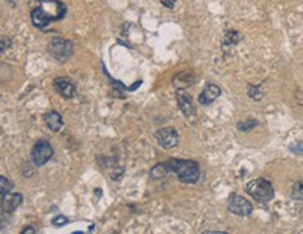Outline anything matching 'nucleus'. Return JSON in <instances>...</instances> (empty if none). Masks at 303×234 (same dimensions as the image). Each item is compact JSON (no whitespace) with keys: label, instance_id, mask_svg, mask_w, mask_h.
Instances as JSON below:
<instances>
[{"label":"nucleus","instance_id":"4","mask_svg":"<svg viewBox=\"0 0 303 234\" xmlns=\"http://www.w3.org/2000/svg\"><path fill=\"white\" fill-rule=\"evenodd\" d=\"M228 209L231 213L236 215V216H242L246 217L249 215H251L253 212V205L249 199H246L242 195L237 194H232L231 197L228 198Z\"/></svg>","mask_w":303,"mask_h":234},{"label":"nucleus","instance_id":"7","mask_svg":"<svg viewBox=\"0 0 303 234\" xmlns=\"http://www.w3.org/2000/svg\"><path fill=\"white\" fill-rule=\"evenodd\" d=\"M155 139L160 148L169 149L176 148L178 145V134L174 128H161L155 134Z\"/></svg>","mask_w":303,"mask_h":234},{"label":"nucleus","instance_id":"24","mask_svg":"<svg viewBox=\"0 0 303 234\" xmlns=\"http://www.w3.org/2000/svg\"><path fill=\"white\" fill-rule=\"evenodd\" d=\"M160 1H161V4H163L164 7H167V9H173L174 4H176V0H160Z\"/></svg>","mask_w":303,"mask_h":234},{"label":"nucleus","instance_id":"6","mask_svg":"<svg viewBox=\"0 0 303 234\" xmlns=\"http://www.w3.org/2000/svg\"><path fill=\"white\" fill-rule=\"evenodd\" d=\"M39 9L47 16L49 21L61 20L66 14V6L58 0H44V1H41Z\"/></svg>","mask_w":303,"mask_h":234},{"label":"nucleus","instance_id":"16","mask_svg":"<svg viewBox=\"0 0 303 234\" xmlns=\"http://www.w3.org/2000/svg\"><path fill=\"white\" fill-rule=\"evenodd\" d=\"M174 83L178 87H185L194 83V73H178L174 77Z\"/></svg>","mask_w":303,"mask_h":234},{"label":"nucleus","instance_id":"19","mask_svg":"<svg viewBox=\"0 0 303 234\" xmlns=\"http://www.w3.org/2000/svg\"><path fill=\"white\" fill-rule=\"evenodd\" d=\"M13 188L12 181H9L6 177H1L0 175V195H4L7 192H10Z\"/></svg>","mask_w":303,"mask_h":234},{"label":"nucleus","instance_id":"8","mask_svg":"<svg viewBox=\"0 0 303 234\" xmlns=\"http://www.w3.org/2000/svg\"><path fill=\"white\" fill-rule=\"evenodd\" d=\"M176 100H177V104H178V108L180 111L184 114L185 118H191L195 115V107L194 102H193V97L182 88H178L176 91Z\"/></svg>","mask_w":303,"mask_h":234},{"label":"nucleus","instance_id":"12","mask_svg":"<svg viewBox=\"0 0 303 234\" xmlns=\"http://www.w3.org/2000/svg\"><path fill=\"white\" fill-rule=\"evenodd\" d=\"M44 121L48 125V128L52 132H59L63 126V119H62L61 114L56 111H49L44 115Z\"/></svg>","mask_w":303,"mask_h":234},{"label":"nucleus","instance_id":"26","mask_svg":"<svg viewBox=\"0 0 303 234\" xmlns=\"http://www.w3.org/2000/svg\"><path fill=\"white\" fill-rule=\"evenodd\" d=\"M3 224H4V223H3V220H1V219H0V229H1V227H3Z\"/></svg>","mask_w":303,"mask_h":234},{"label":"nucleus","instance_id":"22","mask_svg":"<svg viewBox=\"0 0 303 234\" xmlns=\"http://www.w3.org/2000/svg\"><path fill=\"white\" fill-rule=\"evenodd\" d=\"M68 223V219L65 217V216H58V217H55L53 220H52V224L55 226V227H61V226H65Z\"/></svg>","mask_w":303,"mask_h":234},{"label":"nucleus","instance_id":"10","mask_svg":"<svg viewBox=\"0 0 303 234\" xmlns=\"http://www.w3.org/2000/svg\"><path fill=\"white\" fill-rule=\"evenodd\" d=\"M222 94V90H220V87L218 84H214V83H209V84H206L205 88L202 90V93L199 94V104H202V105H209V104H212L215 100L218 99L219 96Z\"/></svg>","mask_w":303,"mask_h":234},{"label":"nucleus","instance_id":"2","mask_svg":"<svg viewBox=\"0 0 303 234\" xmlns=\"http://www.w3.org/2000/svg\"><path fill=\"white\" fill-rule=\"evenodd\" d=\"M246 191L251 198L258 202H269L274 198V188L272 184L266 178H257L250 181L246 185Z\"/></svg>","mask_w":303,"mask_h":234},{"label":"nucleus","instance_id":"1","mask_svg":"<svg viewBox=\"0 0 303 234\" xmlns=\"http://www.w3.org/2000/svg\"><path fill=\"white\" fill-rule=\"evenodd\" d=\"M170 171L177 175V178L184 184H195L201 178V167L194 160L170 159L167 161Z\"/></svg>","mask_w":303,"mask_h":234},{"label":"nucleus","instance_id":"23","mask_svg":"<svg viewBox=\"0 0 303 234\" xmlns=\"http://www.w3.org/2000/svg\"><path fill=\"white\" fill-rule=\"evenodd\" d=\"M10 45H12L10 39H7V38L6 39H0V53L4 52L7 48H10Z\"/></svg>","mask_w":303,"mask_h":234},{"label":"nucleus","instance_id":"5","mask_svg":"<svg viewBox=\"0 0 303 234\" xmlns=\"http://www.w3.org/2000/svg\"><path fill=\"white\" fill-rule=\"evenodd\" d=\"M53 156V149L48 140H38L31 150V160L36 167L44 166Z\"/></svg>","mask_w":303,"mask_h":234},{"label":"nucleus","instance_id":"14","mask_svg":"<svg viewBox=\"0 0 303 234\" xmlns=\"http://www.w3.org/2000/svg\"><path fill=\"white\" fill-rule=\"evenodd\" d=\"M169 173L170 168L169 166H167V163H159V164H156L150 170V178L152 180H161V178H164Z\"/></svg>","mask_w":303,"mask_h":234},{"label":"nucleus","instance_id":"11","mask_svg":"<svg viewBox=\"0 0 303 234\" xmlns=\"http://www.w3.org/2000/svg\"><path fill=\"white\" fill-rule=\"evenodd\" d=\"M53 87H55V90L61 94L62 97H65V99H72V97H74V94H76V87L73 86L68 79H63V77L55 79L53 80Z\"/></svg>","mask_w":303,"mask_h":234},{"label":"nucleus","instance_id":"3","mask_svg":"<svg viewBox=\"0 0 303 234\" xmlns=\"http://www.w3.org/2000/svg\"><path fill=\"white\" fill-rule=\"evenodd\" d=\"M48 50L51 56L61 63H65L71 59L73 53V42L69 39H62V38H53L48 45Z\"/></svg>","mask_w":303,"mask_h":234},{"label":"nucleus","instance_id":"21","mask_svg":"<svg viewBox=\"0 0 303 234\" xmlns=\"http://www.w3.org/2000/svg\"><path fill=\"white\" fill-rule=\"evenodd\" d=\"M289 150L293 151L295 154H303V142H298L289 146Z\"/></svg>","mask_w":303,"mask_h":234},{"label":"nucleus","instance_id":"20","mask_svg":"<svg viewBox=\"0 0 303 234\" xmlns=\"http://www.w3.org/2000/svg\"><path fill=\"white\" fill-rule=\"evenodd\" d=\"M258 125V121H251V122H239L237 123V128L243 131V132H247V131H251L253 128H255Z\"/></svg>","mask_w":303,"mask_h":234},{"label":"nucleus","instance_id":"9","mask_svg":"<svg viewBox=\"0 0 303 234\" xmlns=\"http://www.w3.org/2000/svg\"><path fill=\"white\" fill-rule=\"evenodd\" d=\"M23 203V195L21 194H17V192H7L4 194L1 198V202H0V206L4 212H9L12 213L17 209L20 205Z\"/></svg>","mask_w":303,"mask_h":234},{"label":"nucleus","instance_id":"25","mask_svg":"<svg viewBox=\"0 0 303 234\" xmlns=\"http://www.w3.org/2000/svg\"><path fill=\"white\" fill-rule=\"evenodd\" d=\"M21 233L23 234H34L36 233V229H34V227H25L24 230H23V232H21Z\"/></svg>","mask_w":303,"mask_h":234},{"label":"nucleus","instance_id":"17","mask_svg":"<svg viewBox=\"0 0 303 234\" xmlns=\"http://www.w3.org/2000/svg\"><path fill=\"white\" fill-rule=\"evenodd\" d=\"M249 96L254 101H260V100L263 99V96H264V91H263V88H261L260 84H250L249 86Z\"/></svg>","mask_w":303,"mask_h":234},{"label":"nucleus","instance_id":"18","mask_svg":"<svg viewBox=\"0 0 303 234\" xmlns=\"http://www.w3.org/2000/svg\"><path fill=\"white\" fill-rule=\"evenodd\" d=\"M292 198L296 201H303V181H299L292 188Z\"/></svg>","mask_w":303,"mask_h":234},{"label":"nucleus","instance_id":"15","mask_svg":"<svg viewBox=\"0 0 303 234\" xmlns=\"http://www.w3.org/2000/svg\"><path fill=\"white\" fill-rule=\"evenodd\" d=\"M242 39V35L234 31V30H229L225 35V39H223V48H228V47H234L240 42Z\"/></svg>","mask_w":303,"mask_h":234},{"label":"nucleus","instance_id":"13","mask_svg":"<svg viewBox=\"0 0 303 234\" xmlns=\"http://www.w3.org/2000/svg\"><path fill=\"white\" fill-rule=\"evenodd\" d=\"M31 21H33V24L36 25V27H38V28H45V27L51 23L48 18H47V16L41 12L39 7H36V9L31 12Z\"/></svg>","mask_w":303,"mask_h":234}]
</instances>
